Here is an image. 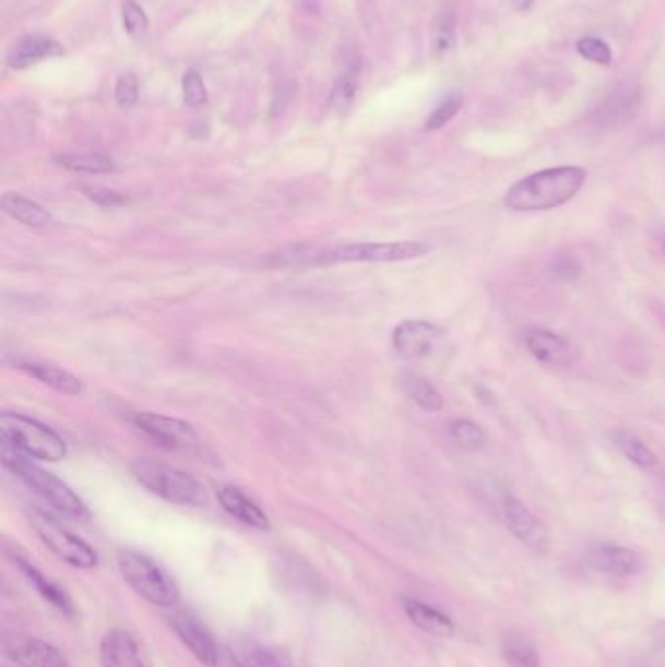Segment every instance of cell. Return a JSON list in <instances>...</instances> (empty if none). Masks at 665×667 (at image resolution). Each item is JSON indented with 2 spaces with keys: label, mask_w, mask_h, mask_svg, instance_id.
I'll return each mask as SVG.
<instances>
[{
  "label": "cell",
  "mask_w": 665,
  "mask_h": 667,
  "mask_svg": "<svg viewBox=\"0 0 665 667\" xmlns=\"http://www.w3.org/2000/svg\"><path fill=\"white\" fill-rule=\"evenodd\" d=\"M585 170L580 166H556L513 183L503 205L513 213H535L560 207L574 200L585 183Z\"/></svg>",
  "instance_id": "6da1fadb"
},
{
  "label": "cell",
  "mask_w": 665,
  "mask_h": 667,
  "mask_svg": "<svg viewBox=\"0 0 665 667\" xmlns=\"http://www.w3.org/2000/svg\"><path fill=\"white\" fill-rule=\"evenodd\" d=\"M0 458L4 468H9L12 475L19 476L24 485L32 488L37 496H41L51 508H56L57 512L76 522H84L91 517V512L83 500L64 485L63 480L47 473L41 466L34 465L29 457L20 453L19 449L10 445L4 439L0 445Z\"/></svg>",
  "instance_id": "7a4b0ae2"
},
{
  "label": "cell",
  "mask_w": 665,
  "mask_h": 667,
  "mask_svg": "<svg viewBox=\"0 0 665 667\" xmlns=\"http://www.w3.org/2000/svg\"><path fill=\"white\" fill-rule=\"evenodd\" d=\"M131 473L146 490L174 505H203L207 492L198 478L183 473L180 468L156 463L151 458H135Z\"/></svg>",
  "instance_id": "3957f363"
},
{
  "label": "cell",
  "mask_w": 665,
  "mask_h": 667,
  "mask_svg": "<svg viewBox=\"0 0 665 667\" xmlns=\"http://www.w3.org/2000/svg\"><path fill=\"white\" fill-rule=\"evenodd\" d=\"M119 572L133 592L155 607L173 609L180 602V587L153 558L126 550L119 555Z\"/></svg>",
  "instance_id": "277c9868"
},
{
  "label": "cell",
  "mask_w": 665,
  "mask_h": 667,
  "mask_svg": "<svg viewBox=\"0 0 665 667\" xmlns=\"http://www.w3.org/2000/svg\"><path fill=\"white\" fill-rule=\"evenodd\" d=\"M431 247L418 240H401V242H346L334 245L324 250H312L310 257L314 264H354V262H406L426 257Z\"/></svg>",
  "instance_id": "5b68a950"
},
{
  "label": "cell",
  "mask_w": 665,
  "mask_h": 667,
  "mask_svg": "<svg viewBox=\"0 0 665 667\" xmlns=\"http://www.w3.org/2000/svg\"><path fill=\"white\" fill-rule=\"evenodd\" d=\"M0 438L29 458L57 463L67 455V445L56 431L14 412H4L0 416Z\"/></svg>",
  "instance_id": "8992f818"
},
{
  "label": "cell",
  "mask_w": 665,
  "mask_h": 667,
  "mask_svg": "<svg viewBox=\"0 0 665 667\" xmlns=\"http://www.w3.org/2000/svg\"><path fill=\"white\" fill-rule=\"evenodd\" d=\"M29 523L37 533V537L51 550L59 560L67 562L69 567L91 570L98 564V555L88 543L76 537L71 531L64 529L61 523L39 510L28 513Z\"/></svg>",
  "instance_id": "52a82bcc"
},
{
  "label": "cell",
  "mask_w": 665,
  "mask_h": 667,
  "mask_svg": "<svg viewBox=\"0 0 665 667\" xmlns=\"http://www.w3.org/2000/svg\"><path fill=\"white\" fill-rule=\"evenodd\" d=\"M131 424L145 438L151 439L156 448L166 451H188L200 445V436L192 424L178 418L153 412H138L131 416Z\"/></svg>",
  "instance_id": "ba28073f"
},
{
  "label": "cell",
  "mask_w": 665,
  "mask_h": 667,
  "mask_svg": "<svg viewBox=\"0 0 665 667\" xmlns=\"http://www.w3.org/2000/svg\"><path fill=\"white\" fill-rule=\"evenodd\" d=\"M170 627L183 646L192 652L193 658L207 667L217 666L219 650L207 627L190 611H174L170 615Z\"/></svg>",
  "instance_id": "9c48e42d"
},
{
  "label": "cell",
  "mask_w": 665,
  "mask_h": 667,
  "mask_svg": "<svg viewBox=\"0 0 665 667\" xmlns=\"http://www.w3.org/2000/svg\"><path fill=\"white\" fill-rule=\"evenodd\" d=\"M503 520L511 535L523 543L527 549L545 552L548 549V529L545 523L529 512L527 505L508 493L503 498Z\"/></svg>",
  "instance_id": "30bf717a"
},
{
  "label": "cell",
  "mask_w": 665,
  "mask_h": 667,
  "mask_svg": "<svg viewBox=\"0 0 665 667\" xmlns=\"http://www.w3.org/2000/svg\"><path fill=\"white\" fill-rule=\"evenodd\" d=\"M441 330L428 320H404L392 332V346L402 359L428 357L438 344Z\"/></svg>",
  "instance_id": "8fae6325"
},
{
  "label": "cell",
  "mask_w": 665,
  "mask_h": 667,
  "mask_svg": "<svg viewBox=\"0 0 665 667\" xmlns=\"http://www.w3.org/2000/svg\"><path fill=\"white\" fill-rule=\"evenodd\" d=\"M4 650L20 667H71L56 646L34 636H14L4 644Z\"/></svg>",
  "instance_id": "7c38bea8"
},
{
  "label": "cell",
  "mask_w": 665,
  "mask_h": 667,
  "mask_svg": "<svg viewBox=\"0 0 665 667\" xmlns=\"http://www.w3.org/2000/svg\"><path fill=\"white\" fill-rule=\"evenodd\" d=\"M583 567L592 570L595 574L609 577L632 576L640 567V558L637 552L619 545H602L585 552Z\"/></svg>",
  "instance_id": "4fadbf2b"
},
{
  "label": "cell",
  "mask_w": 665,
  "mask_h": 667,
  "mask_svg": "<svg viewBox=\"0 0 665 667\" xmlns=\"http://www.w3.org/2000/svg\"><path fill=\"white\" fill-rule=\"evenodd\" d=\"M525 346L531 356L548 366H570L574 364L575 356H578L574 346L565 336L556 334L553 330H529Z\"/></svg>",
  "instance_id": "5bb4252c"
},
{
  "label": "cell",
  "mask_w": 665,
  "mask_h": 667,
  "mask_svg": "<svg viewBox=\"0 0 665 667\" xmlns=\"http://www.w3.org/2000/svg\"><path fill=\"white\" fill-rule=\"evenodd\" d=\"M14 564L19 567L20 572L24 574L28 584L36 589L37 594L46 599L47 604L51 605L57 611L63 612L67 617L74 615L73 599H71V595L67 594L64 587H61L54 580H49L34 562H29L28 558L14 557Z\"/></svg>",
  "instance_id": "9a60e30c"
},
{
  "label": "cell",
  "mask_w": 665,
  "mask_h": 667,
  "mask_svg": "<svg viewBox=\"0 0 665 667\" xmlns=\"http://www.w3.org/2000/svg\"><path fill=\"white\" fill-rule=\"evenodd\" d=\"M64 56V49L56 39L47 36H28L10 49L7 63L14 71L28 69L32 64L41 63L51 57Z\"/></svg>",
  "instance_id": "2e32d148"
},
{
  "label": "cell",
  "mask_w": 665,
  "mask_h": 667,
  "mask_svg": "<svg viewBox=\"0 0 665 667\" xmlns=\"http://www.w3.org/2000/svg\"><path fill=\"white\" fill-rule=\"evenodd\" d=\"M100 662L104 667H146L139 656L138 642L121 629L106 632L102 639Z\"/></svg>",
  "instance_id": "e0dca14e"
},
{
  "label": "cell",
  "mask_w": 665,
  "mask_h": 667,
  "mask_svg": "<svg viewBox=\"0 0 665 667\" xmlns=\"http://www.w3.org/2000/svg\"><path fill=\"white\" fill-rule=\"evenodd\" d=\"M402 609L419 631L428 632L438 639H451L455 634L453 621L446 612L439 611L431 605L421 604L418 599H402Z\"/></svg>",
  "instance_id": "ac0fdd59"
},
{
  "label": "cell",
  "mask_w": 665,
  "mask_h": 667,
  "mask_svg": "<svg viewBox=\"0 0 665 667\" xmlns=\"http://www.w3.org/2000/svg\"><path fill=\"white\" fill-rule=\"evenodd\" d=\"M219 502L225 512L230 513L235 520L250 525L254 529H270V520L262 512L260 505H256L247 493L240 492L235 486H223L219 490Z\"/></svg>",
  "instance_id": "d6986e66"
},
{
  "label": "cell",
  "mask_w": 665,
  "mask_h": 667,
  "mask_svg": "<svg viewBox=\"0 0 665 667\" xmlns=\"http://www.w3.org/2000/svg\"><path fill=\"white\" fill-rule=\"evenodd\" d=\"M20 369L26 371L29 377H34L39 383L47 384L49 389H54L57 393L69 394V396L83 393L81 379L74 377L73 373H69V371H64L61 367L32 361V364H20Z\"/></svg>",
  "instance_id": "ffe728a7"
},
{
  "label": "cell",
  "mask_w": 665,
  "mask_h": 667,
  "mask_svg": "<svg viewBox=\"0 0 665 667\" xmlns=\"http://www.w3.org/2000/svg\"><path fill=\"white\" fill-rule=\"evenodd\" d=\"M638 108V91L637 88H622L615 92L609 100L603 104L599 111L595 114V123L602 128H615L625 123L630 116H634Z\"/></svg>",
  "instance_id": "44dd1931"
},
{
  "label": "cell",
  "mask_w": 665,
  "mask_h": 667,
  "mask_svg": "<svg viewBox=\"0 0 665 667\" xmlns=\"http://www.w3.org/2000/svg\"><path fill=\"white\" fill-rule=\"evenodd\" d=\"M0 205L9 217L19 221L22 225H28V227H47L54 221L51 219V213L46 207H41L39 203L32 202L20 193H4L2 200H0Z\"/></svg>",
  "instance_id": "7402d4cb"
},
{
  "label": "cell",
  "mask_w": 665,
  "mask_h": 667,
  "mask_svg": "<svg viewBox=\"0 0 665 667\" xmlns=\"http://www.w3.org/2000/svg\"><path fill=\"white\" fill-rule=\"evenodd\" d=\"M230 656L237 667H292V664L283 658L280 652L268 648V646H260L254 642L238 644L230 652Z\"/></svg>",
  "instance_id": "603a6c76"
},
{
  "label": "cell",
  "mask_w": 665,
  "mask_h": 667,
  "mask_svg": "<svg viewBox=\"0 0 665 667\" xmlns=\"http://www.w3.org/2000/svg\"><path fill=\"white\" fill-rule=\"evenodd\" d=\"M613 441L619 448L620 453L629 458L632 465H637L642 471H654L657 466L656 453L648 448L642 439L627 430H619L613 433Z\"/></svg>",
  "instance_id": "cb8c5ba5"
},
{
  "label": "cell",
  "mask_w": 665,
  "mask_h": 667,
  "mask_svg": "<svg viewBox=\"0 0 665 667\" xmlns=\"http://www.w3.org/2000/svg\"><path fill=\"white\" fill-rule=\"evenodd\" d=\"M501 656L510 667H541L538 652L520 632H508L501 642Z\"/></svg>",
  "instance_id": "d4e9b609"
},
{
  "label": "cell",
  "mask_w": 665,
  "mask_h": 667,
  "mask_svg": "<svg viewBox=\"0 0 665 667\" xmlns=\"http://www.w3.org/2000/svg\"><path fill=\"white\" fill-rule=\"evenodd\" d=\"M404 391L412 403L418 404L421 410L439 412L443 408V398L438 389L424 377L408 376L404 379Z\"/></svg>",
  "instance_id": "484cf974"
},
{
  "label": "cell",
  "mask_w": 665,
  "mask_h": 667,
  "mask_svg": "<svg viewBox=\"0 0 665 667\" xmlns=\"http://www.w3.org/2000/svg\"><path fill=\"white\" fill-rule=\"evenodd\" d=\"M57 163L73 170V172H84V175H106L114 170V163L108 156L96 155V153H73V155L57 156Z\"/></svg>",
  "instance_id": "4316f807"
},
{
  "label": "cell",
  "mask_w": 665,
  "mask_h": 667,
  "mask_svg": "<svg viewBox=\"0 0 665 667\" xmlns=\"http://www.w3.org/2000/svg\"><path fill=\"white\" fill-rule=\"evenodd\" d=\"M449 436L456 445L465 451L483 449L486 443V433L478 424L473 420H455L449 424Z\"/></svg>",
  "instance_id": "83f0119b"
},
{
  "label": "cell",
  "mask_w": 665,
  "mask_h": 667,
  "mask_svg": "<svg viewBox=\"0 0 665 667\" xmlns=\"http://www.w3.org/2000/svg\"><path fill=\"white\" fill-rule=\"evenodd\" d=\"M455 46V19L451 14H441L431 26V56H446Z\"/></svg>",
  "instance_id": "f1b7e54d"
},
{
  "label": "cell",
  "mask_w": 665,
  "mask_h": 667,
  "mask_svg": "<svg viewBox=\"0 0 665 667\" xmlns=\"http://www.w3.org/2000/svg\"><path fill=\"white\" fill-rule=\"evenodd\" d=\"M461 106H463V96L456 94V92L449 94L447 98L439 102L438 108L429 114L428 121H426V129L436 131V129L443 128L451 119L455 118L459 110H461Z\"/></svg>",
  "instance_id": "f546056e"
},
{
  "label": "cell",
  "mask_w": 665,
  "mask_h": 667,
  "mask_svg": "<svg viewBox=\"0 0 665 667\" xmlns=\"http://www.w3.org/2000/svg\"><path fill=\"white\" fill-rule=\"evenodd\" d=\"M357 91V71H346V73L340 76L332 96H330V106L337 111H346Z\"/></svg>",
  "instance_id": "4dcf8cb0"
},
{
  "label": "cell",
  "mask_w": 665,
  "mask_h": 667,
  "mask_svg": "<svg viewBox=\"0 0 665 667\" xmlns=\"http://www.w3.org/2000/svg\"><path fill=\"white\" fill-rule=\"evenodd\" d=\"M121 19H123V28L129 36H145L149 29V19H146L145 10L141 9L135 0H123Z\"/></svg>",
  "instance_id": "1f68e13d"
},
{
  "label": "cell",
  "mask_w": 665,
  "mask_h": 667,
  "mask_svg": "<svg viewBox=\"0 0 665 667\" xmlns=\"http://www.w3.org/2000/svg\"><path fill=\"white\" fill-rule=\"evenodd\" d=\"M182 92L183 102L186 106L190 108H200L205 102H207V88L203 84V79L198 71L190 69L188 73L183 74L182 79Z\"/></svg>",
  "instance_id": "d6a6232c"
},
{
  "label": "cell",
  "mask_w": 665,
  "mask_h": 667,
  "mask_svg": "<svg viewBox=\"0 0 665 667\" xmlns=\"http://www.w3.org/2000/svg\"><path fill=\"white\" fill-rule=\"evenodd\" d=\"M578 53L595 64H610V49L599 37H583L578 41Z\"/></svg>",
  "instance_id": "836d02e7"
},
{
  "label": "cell",
  "mask_w": 665,
  "mask_h": 667,
  "mask_svg": "<svg viewBox=\"0 0 665 667\" xmlns=\"http://www.w3.org/2000/svg\"><path fill=\"white\" fill-rule=\"evenodd\" d=\"M139 100V81L135 74H121L116 83V102L119 108L131 110Z\"/></svg>",
  "instance_id": "e575fe53"
},
{
  "label": "cell",
  "mask_w": 665,
  "mask_h": 667,
  "mask_svg": "<svg viewBox=\"0 0 665 667\" xmlns=\"http://www.w3.org/2000/svg\"><path fill=\"white\" fill-rule=\"evenodd\" d=\"M652 639H654L657 646H662L665 650V621L657 622L656 627L652 629Z\"/></svg>",
  "instance_id": "d590c367"
},
{
  "label": "cell",
  "mask_w": 665,
  "mask_h": 667,
  "mask_svg": "<svg viewBox=\"0 0 665 667\" xmlns=\"http://www.w3.org/2000/svg\"><path fill=\"white\" fill-rule=\"evenodd\" d=\"M511 4H513V9L520 10V12H527L535 4V0H511Z\"/></svg>",
  "instance_id": "8d00e7d4"
},
{
  "label": "cell",
  "mask_w": 665,
  "mask_h": 667,
  "mask_svg": "<svg viewBox=\"0 0 665 667\" xmlns=\"http://www.w3.org/2000/svg\"><path fill=\"white\" fill-rule=\"evenodd\" d=\"M664 252H665V238H664Z\"/></svg>",
  "instance_id": "74e56055"
}]
</instances>
